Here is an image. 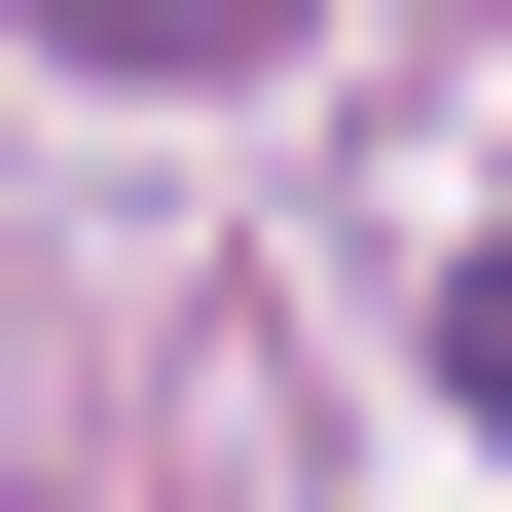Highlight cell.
<instances>
[{"instance_id": "cell-1", "label": "cell", "mask_w": 512, "mask_h": 512, "mask_svg": "<svg viewBox=\"0 0 512 512\" xmlns=\"http://www.w3.org/2000/svg\"><path fill=\"white\" fill-rule=\"evenodd\" d=\"M37 37H74V74H256L293 0H37Z\"/></svg>"}, {"instance_id": "cell-2", "label": "cell", "mask_w": 512, "mask_h": 512, "mask_svg": "<svg viewBox=\"0 0 512 512\" xmlns=\"http://www.w3.org/2000/svg\"><path fill=\"white\" fill-rule=\"evenodd\" d=\"M439 403H476V439H512V256H476V293H439Z\"/></svg>"}]
</instances>
